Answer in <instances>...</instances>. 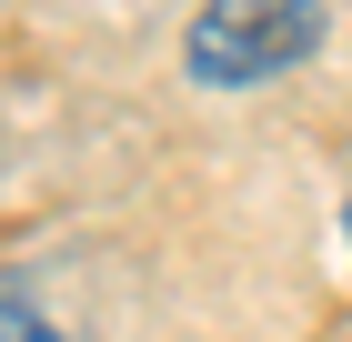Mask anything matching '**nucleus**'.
I'll list each match as a JSON object with an SVG mask.
<instances>
[{
    "instance_id": "obj_1",
    "label": "nucleus",
    "mask_w": 352,
    "mask_h": 342,
    "mask_svg": "<svg viewBox=\"0 0 352 342\" xmlns=\"http://www.w3.org/2000/svg\"><path fill=\"white\" fill-rule=\"evenodd\" d=\"M312 41H322V0H201L182 61L201 91H252V81L312 61Z\"/></svg>"
},
{
    "instance_id": "obj_2",
    "label": "nucleus",
    "mask_w": 352,
    "mask_h": 342,
    "mask_svg": "<svg viewBox=\"0 0 352 342\" xmlns=\"http://www.w3.org/2000/svg\"><path fill=\"white\" fill-rule=\"evenodd\" d=\"M0 342H60V332L30 312V292H10V302H0Z\"/></svg>"
},
{
    "instance_id": "obj_3",
    "label": "nucleus",
    "mask_w": 352,
    "mask_h": 342,
    "mask_svg": "<svg viewBox=\"0 0 352 342\" xmlns=\"http://www.w3.org/2000/svg\"><path fill=\"white\" fill-rule=\"evenodd\" d=\"M342 232H352V202H342Z\"/></svg>"
}]
</instances>
